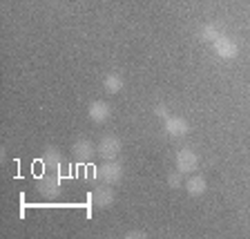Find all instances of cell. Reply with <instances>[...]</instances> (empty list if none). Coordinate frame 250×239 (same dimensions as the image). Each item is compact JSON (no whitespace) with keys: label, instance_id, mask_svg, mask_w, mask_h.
<instances>
[{"label":"cell","instance_id":"obj_13","mask_svg":"<svg viewBox=\"0 0 250 239\" xmlns=\"http://www.w3.org/2000/svg\"><path fill=\"white\" fill-rule=\"evenodd\" d=\"M42 163H45V168H49V170H56L58 166H61V152L56 150L54 146H47L45 148V152H42V159H41Z\"/></svg>","mask_w":250,"mask_h":239},{"label":"cell","instance_id":"obj_7","mask_svg":"<svg viewBox=\"0 0 250 239\" xmlns=\"http://www.w3.org/2000/svg\"><path fill=\"white\" fill-rule=\"evenodd\" d=\"M92 203L96 208H109L114 203V190L109 183H103L92 193Z\"/></svg>","mask_w":250,"mask_h":239},{"label":"cell","instance_id":"obj_16","mask_svg":"<svg viewBox=\"0 0 250 239\" xmlns=\"http://www.w3.org/2000/svg\"><path fill=\"white\" fill-rule=\"evenodd\" d=\"M125 237H127V239H146L147 233H143V230H132V233H127Z\"/></svg>","mask_w":250,"mask_h":239},{"label":"cell","instance_id":"obj_10","mask_svg":"<svg viewBox=\"0 0 250 239\" xmlns=\"http://www.w3.org/2000/svg\"><path fill=\"white\" fill-rule=\"evenodd\" d=\"M186 190L190 197H201V195H206V190H208V181H206V177H201V174H192V177L186 181Z\"/></svg>","mask_w":250,"mask_h":239},{"label":"cell","instance_id":"obj_15","mask_svg":"<svg viewBox=\"0 0 250 239\" xmlns=\"http://www.w3.org/2000/svg\"><path fill=\"white\" fill-rule=\"evenodd\" d=\"M154 114L159 116V119L166 121V119H167V108H166L163 103H156V105H154Z\"/></svg>","mask_w":250,"mask_h":239},{"label":"cell","instance_id":"obj_5","mask_svg":"<svg viewBox=\"0 0 250 239\" xmlns=\"http://www.w3.org/2000/svg\"><path fill=\"white\" fill-rule=\"evenodd\" d=\"M163 132L167 136H172V139H181V136H186L190 132V123L186 119H181V116H167L163 121Z\"/></svg>","mask_w":250,"mask_h":239},{"label":"cell","instance_id":"obj_1","mask_svg":"<svg viewBox=\"0 0 250 239\" xmlns=\"http://www.w3.org/2000/svg\"><path fill=\"white\" fill-rule=\"evenodd\" d=\"M174 163H177V170L183 174H194L199 168V154L192 148H181L174 156Z\"/></svg>","mask_w":250,"mask_h":239},{"label":"cell","instance_id":"obj_14","mask_svg":"<svg viewBox=\"0 0 250 239\" xmlns=\"http://www.w3.org/2000/svg\"><path fill=\"white\" fill-rule=\"evenodd\" d=\"M181 177H183V172H179V170L170 172V174H167V186L174 188V190H177V188H181Z\"/></svg>","mask_w":250,"mask_h":239},{"label":"cell","instance_id":"obj_8","mask_svg":"<svg viewBox=\"0 0 250 239\" xmlns=\"http://www.w3.org/2000/svg\"><path fill=\"white\" fill-rule=\"evenodd\" d=\"M87 116L94 121V123H105L112 116V105L105 103V101H94L87 108Z\"/></svg>","mask_w":250,"mask_h":239},{"label":"cell","instance_id":"obj_6","mask_svg":"<svg viewBox=\"0 0 250 239\" xmlns=\"http://www.w3.org/2000/svg\"><path fill=\"white\" fill-rule=\"evenodd\" d=\"M72 152H74V159H76L78 163H87V161H92V156H94V152H96V148H94L92 139L81 136V139L74 141Z\"/></svg>","mask_w":250,"mask_h":239},{"label":"cell","instance_id":"obj_3","mask_svg":"<svg viewBox=\"0 0 250 239\" xmlns=\"http://www.w3.org/2000/svg\"><path fill=\"white\" fill-rule=\"evenodd\" d=\"M123 166H121L116 159H112V161H105L101 163L99 168V179L103 183H109V186H116V183L123 179Z\"/></svg>","mask_w":250,"mask_h":239},{"label":"cell","instance_id":"obj_11","mask_svg":"<svg viewBox=\"0 0 250 239\" xmlns=\"http://www.w3.org/2000/svg\"><path fill=\"white\" fill-rule=\"evenodd\" d=\"M197 36H199V41H203V43H214L219 36H224V34H221V27H219L217 22H203V25L199 27Z\"/></svg>","mask_w":250,"mask_h":239},{"label":"cell","instance_id":"obj_9","mask_svg":"<svg viewBox=\"0 0 250 239\" xmlns=\"http://www.w3.org/2000/svg\"><path fill=\"white\" fill-rule=\"evenodd\" d=\"M38 190H41V195H45V197H56L58 193H61V179L56 177V174H45V177L38 179Z\"/></svg>","mask_w":250,"mask_h":239},{"label":"cell","instance_id":"obj_12","mask_svg":"<svg viewBox=\"0 0 250 239\" xmlns=\"http://www.w3.org/2000/svg\"><path fill=\"white\" fill-rule=\"evenodd\" d=\"M123 85H125V81L121 74H107V76L103 78V89L107 94H119L121 89H123Z\"/></svg>","mask_w":250,"mask_h":239},{"label":"cell","instance_id":"obj_2","mask_svg":"<svg viewBox=\"0 0 250 239\" xmlns=\"http://www.w3.org/2000/svg\"><path fill=\"white\" fill-rule=\"evenodd\" d=\"M121 150H123V143H121V139L114 136V134H105L103 139L99 141V146H96V152L103 156L105 161L116 159V156L121 154Z\"/></svg>","mask_w":250,"mask_h":239},{"label":"cell","instance_id":"obj_4","mask_svg":"<svg viewBox=\"0 0 250 239\" xmlns=\"http://www.w3.org/2000/svg\"><path fill=\"white\" fill-rule=\"evenodd\" d=\"M212 49L219 58H224V61H232V58L239 56V45L228 36H219L217 41L212 43Z\"/></svg>","mask_w":250,"mask_h":239}]
</instances>
